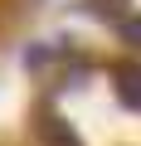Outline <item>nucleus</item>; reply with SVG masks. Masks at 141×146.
<instances>
[{"label": "nucleus", "mask_w": 141, "mask_h": 146, "mask_svg": "<svg viewBox=\"0 0 141 146\" xmlns=\"http://www.w3.org/2000/svg\"><path fill=\"white\" fill-rule=\"evenodd\" d=\"M117 93H122L126 107H141V68L136 63H122L117 68Z\"/></svg>", "instance_id": "nucleus-1"}, {"label": "nucleus", "mask_w": 141, "mask_h": 146, "mask_svg": "<svg viewBox=\"0 0 141 146\" xmlns=\"http://www.w3.org/2000/svg\"><path fill=\"white\" fill-rule=\"evenodd\" d=\"M122 34H126L131 44H141V20H122Z\"/></svg>", "instance_id": "nucleus-2"}]
</instances>
